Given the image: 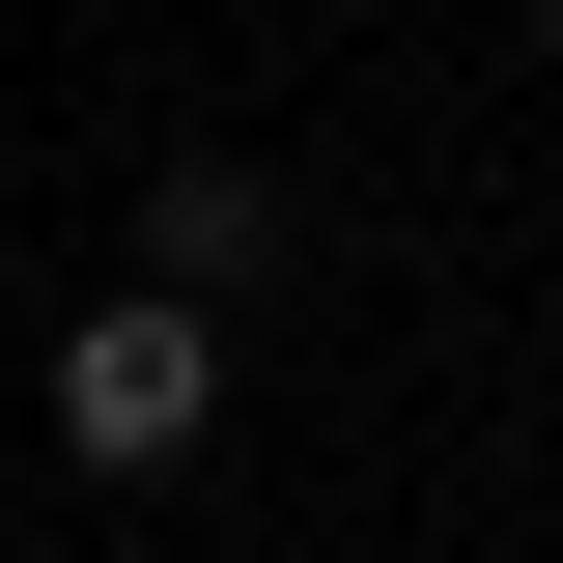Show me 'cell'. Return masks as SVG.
Listing matches in <instances>:
<instances>
[{"mask_svg": "<svg viewBox=\"0 0 563 563\" xmlns=\"http://www.w3.org/2000/svg\"><path fill=\"white\" fill-rule=\"evenodd\" d=\"M198 422H225V310L198 282H85L57 310V451L85 479H198Z\"/></svg>", "mask_w": 563, "mask_h": 563, "instance_id": "6da1fadb", "label": "cell"}, {"mask_svg": "<svg viewBox=\"0 0 563 563\" xmlns=\"http://www.w3.org/2000/svg\"><path fill=\"white\" fill-rule=\"evenodd\" d=\"M141 282H198V310L282 282V169H254V141H169V169H141Z\"/></svg>", "mask_w": 563, "mask_h": 563, "instance_id": "7a4b0ae2", "label": "cell"}, {"mask_svg": "<svg viewBox=\"0 0 563 563\" xmlns=\"http://www.w3.org/2000/svg\"><path fill=\"white\" fill-rule=\"evenodd\" d=\"M507 57H563V0H507Z\"/></svg>", "mask_w": 563, "mask_h": 563, "instance_id": "3957f363", "label": "cell"}]
</instances>
